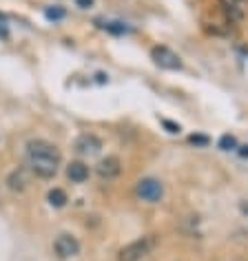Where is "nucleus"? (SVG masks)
Returning <instances> with one entry per match:
<instances>
[{
	"mask_svg": "<svg viewBox=\"0 0 248 261\" xmlns=\"http://www.w3.org/2000/svg\"><path fill=\"white\" fill-rule=\"evenodd\" d=\"M95 173L100 175L102 179H115L117 175L122 173V162H120V158H115V155H107L104 160L97 162Z\"/></svg>",
	"mask_w": 248,
	"mask_h": 261,
	"instance_id": "nucleus-7",
	"label": "nucleus"
},
{
	"mask_svg": "<svg viewBox=\"0 0 248 261\" xmlns=\"http://www.w3.org/2000/svg\"><path fill=\"white\" fill-rule=\"evenodd\" d=\"M89 175H91V171L84 162H71V164L67 166V177H69V181H73V184L87 181Z\"/></svg>",
	"mask_w": 248,
	"mask_h": 261,
	"instance_id": "nucleus-9",
	"label": "nucleus"
},
{
	"mask_svg": "<svg viewBox=\"0 0 248 261\" xmlns=\"http://www.w3.org/2000/svg\"><path fill=\"white\" fill-rule=\"evenodd\" d=\"M151 58L160 69H166V71H180L182 67H184V64H182V58L168 47H153Z\"/></svg>",
	"mask_w": 248,
	"mask_h": 261,
	"instance_id": "nucleus-4",
	"label": "nucleus"
},
{
	"mask_svg": "<svg viewBox=\"0 0 248 261\" xmlns=\"http://www.w3.org/2000/svg\"><path fill=\"white\" fill-rule=\"evenodd\" d=\"M7 188L11 193H24L29 188V173L27 168H16L7 175Z\"/></svg>",
	"mask_w": 248,
	"mask_h": 261,
	"instance_id": "nucleus-8",
	"label": "nucleus"
},
{
	"mask_svg": "<svg viewBox=\"0 0 248 261\" xmlns=\"http://www.w3.org/2000/svg\"><path fill=\"white\" fill-rule=\"evenodd\" d=\"M237 153H239V158H248V144H244V146H237Z\"/></svg>",
	"mask_w": 248,
	"mask_h": 261,
	"instance_id": "nucleus-17",
	"label": "nucleus"
},
{
	"mask_svg": "<svg viewBox=\"0 0 248 261\" xmlns=\"http://www.w3.org/2000/svg\"><path fill=\"white\" fill-rule=\"evenodd\" d=\"M95 5V0H76V7L80 9H91Z\"/></svg>",
	"mask_w": 248,
	"mask_h": 261,
	"instance_id": "nucleus-15",
	"label": "nucleus"
},
{
	"mask_svg": "<svg viewBox=\"0 0 248 261\" xmlns=\"http://www.w3.org/2000/svg\"><path fill=\"white\" fill-rule=\"evenodd\" d=\"M44 16H47L49 20H62V18L67 16V11L60 9V7H47L44 9Z\"/></svg>",
	"mask_w": 248,
	"mask_h": 261,
	"instance_id": "nucleus-13",
	"label": "nucleus"
},
{
	"mask_svg": "<svg viewBox=\"0 0 248 261\" xmlns=\"http://www.w3.org/2000/svg\"><path fill=\"white\" fill-rule=\"evenodd\" d=\"M54 250L60 259H73L80 254V241H78L73 234L62 232V234H58L54 241Z\"/></svg>",
	"mask_w": 248,
	"mask_h": 261,
	"instance_id": "nucleus-5",
	"label": "nucleus"
},
{
	"mask_svg": "<svg viewBox=\"0 0 248 261\" xmlns=\"http://www.w3.org/2000/svg\"><path fill=\"white\" fill-rule=\"evenodd\" d=\"M219 148L221 151H237V140H235V135L226 133L219 138Z\"/></svg>",
	"mask_w": 248,
	"mask_h": 261,
	"instance_id": "nucleus-11",
	"label": "nucleus"
},
{
	"mask_svg": "<svg viewBox=\"0 0 248 261\" xmlns=\"http://www.w3.org/2000/svg\"><path fill=\"white\" fill-rule=\"evenodd\" d=\"M224 3H226V5H235V7H237V5H244L246 0H224Z\"/></svg>",
	"mask_w": 248,
	"mask_h": 261,
	"instance_id": "nucleus-18",
	"label": "nucleus"
},
{
	"mask_svg": "<svg viewBox=\"0 0 248 261\" xmlns=\"http://www.w3.org/2000/svg\"><path fill=\"white\" fill-rule=\"evenodd\" d=\"M100 151H102V142L93 133H84L76 140V153L82 155V158H93Z\"/></svg>",
	"mask_w": 248,
	"mask_h": 261,
	"instance_id": "nucleus-6",
	"label": "nucleus"
},
{
	"mask_svg": "<svg viewBox=\"0 0 248 261\" xmlns=\"http://www.w3.org/2000/svg\"><path fill=\"white\" fill-rule=\"evenodd\" d=\"M188 142H191V144H195V146H208V140L206 135H191V138H188Z\"/></svg>",
	"mask_w": 248,
	"mask_h": 261,
	"instance_id": "nucleus-14",
	"label": "nucleus"
},
{
	"mask_svg": "<svg viewBox=\"0 0 248 261\" xmlns=\"http://www.w3.org/2000/svg\"><path fill=\"white\" fill-rule=\"evenodd\" d=\"M162 124H164V128H168V133H180V124H173L168 120H162Z\"/></svg>",
	"mask_w": 248,
	"mask_h": 261,
	"instance_id": "nucleus-16",
	"label": "nucleus"
},
{
	"mask_svg": "<svg viewBox=\"0 0 248 261\" xmlns=\"http://www.w3.org/2000/svg\"><path fill=\"white\" fill-rule=\"evenodd\" d=\"M155 248H158V237L155 234H144V237L133 239L131 244H127L117 252V261H142L148 257Z\"/></svg>",
	"mask_w": 248,
	"mask_h": 261,
	"instance_id": "nucleus-2",
	"label": "nucleus"
},
{
	"mask_svg": "<svg viewBox=\"0 0 248 261\" xmlns=\"http://www.w3.org/2000/svg\"><path fill=\"white\" fill-rule=\"evenodd\" d=\"M138 197L146 204H158V201L164 197V186H162L160 179L155 177H142L138 181V188H135Z\"/></svg>",
	"mask_w": 248,
	"mask_h": 261,
	"instance_id": "nucleus-3",
	"label": "nucleus"
},
{
	"mask_svg": "<svg viewBox=\"0 0 248 261\" xmlns=\"http://www.w3.org/2000/svg\"><path fill=\"white\" fill-rule=\"evenodd\" d=\"M0 36H7V31H5L3 27H0Z\"/></svg>",
	"mask_w": 248,
	"mask_h": 261,
	"instance_id": "nucleus-19",
	"label": "nucleus"
},
{
	"mask_svg": "<svg viewBox=\"0 0 248 261\" xmlns=\"http://www.w3.org/2000/svg\"><path fill=\"white\" fill-rule=\"evenodd\" d=\"M97 24H100V27L102 29H107V31H111V34H115V36H122V34H127V27H124V24L122 22H97Z\"/></svg>",
	"mask_w": 248,
	"mask_h": 261,
	"instance_id": "nucleus-12",
	"label": "nucleus"
},
{
	"mask_svg": "<svg viewBox=\"0 0 248 261\" xmlns=\"http://www.w3.org/2000/svg\"><path fill=\"white\" fill-rule=\"evenodd\" d=\"M62 155L56 144L47 140H31L27 144V164L29 171L40 179H54L60 168Z\"/></svg>",
	"mask_w": 248,
	"mask_h": 261,
	"instance_id": "nucleus-1",
	"label": "nucleus"
},
{
	"mask_svg": "<svg viewBox=\"0 0 248 261\" xmlns=\"http://www.w3.org/2000/svg\"><path fill=\"white\" fill-rule=\"evenodd\" d=\"M47 199H49V204L51 206H56V208H62V206H67V193L62 191V188H51L49 195H47Z\"/></svg>",
	"mask_w": 248,
	"mask_h": 261,
	"instance_id": "nucleus-10",
	"label": "nucleus"
}]
</instances>
